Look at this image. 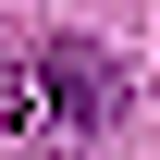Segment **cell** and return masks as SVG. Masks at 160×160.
I'll list each match as a JSON object with an SVG mask.
<instances>
[{"mask_svg":"<svg viewBox=\"0 0 160 160\" xmlns=\"http://www.w3.org/2000/svg\"><path fill=\"white\" fill-rule=\"evenodd\" d=\"M0 123H12L25 160L99 148L111 123H123V62H111L99 37H37V49H12V74H0Z\"/></svg>","mask_w":160,"mask_h":160,"instance_id":"6da1fadb","label":"cell"}]
</instances>
